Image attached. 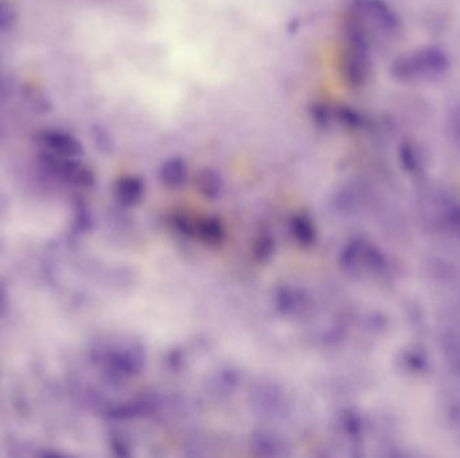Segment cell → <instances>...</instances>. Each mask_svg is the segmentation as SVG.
Returning a JSON list of instances; mask_svg holds the SVG:
<instances>
[{
    "label": "cell",
    "mask_w": 460,
    "mask_h": 458,
    "mask_svg": "<svg viewBox=\"0 0 460 458\" xmlns=\"http://www.w3.org/2000/svg\"><path fill=\"white\" fill-rule=\"evenodd\" d=\"M342 74L353 86L362 85L366 81L369 76V65L366 56H363L362 47L351 46L350 52L342 59Z\"/></svg>",
    "instance_id": "1"
},
{
    "label": "cell",
    "mask_w": 460,
    "mask_h": 458,
    "mask_svg": "<svg viewBox=\"0 0 460 458\" xmlns=\"http://www.w3.org/2000/svg\"><path fill=\"white\" fill-rule=\"evenodd\" d=\"M41 140L43 143L53 151H56L59 155L64 156H80L83 153V145L76 139L66 132H59V131H49L41 135Z\"/></svg>",
    "instance_id": "2"
},
{
    "label": "cell",
    "mask_w": 460,
    "mask_h": 458,
    "mask_svg": "<svg viewBox=\"0 0 460 458\" xmlns=\"http://www.w3.org/2000/svg\"><path fill=\"white\" fill-rule=\"evenodd\" d=\"M160 179L170 188H178L187 179V166L181 157H172L160 168Z\"/></svg>",
    "instance_id": "3"
},
{
    "label": "cell",
    "mask_w": 460,
    "mask_h": 458,
    "mask_svg": "<svg viewBox=\"0 0 460 458\" xmlns=\"http://www.w3.org/2000/svg\"><path fill=\"white\" fill-rule=\"evenodd\" d=\"M196 186L201 194L213 199L217 198L223 191V178L216 169L204 168L196 174Z\"/></svg>",
    "instance_id": "4"
},
{
    "label": "cell",
    "mask_w": 460,
    "mask_h": 458,
    "mask_svg": "<svg viewBox=\"0 0 460 458\" xmlns=\"http://www.w3.org/2000/svg\"><path fill=\"white\" fill-rule=\"evenodd\" d=\"M144 190V184L140 178L136 176H126L117 183L116 194L122 203L124 205H134L139 202Z\"/></svg>",
    "instance_id": "5"
},
{
    "label": "cell",
    "mask_w": 460,
    "mask_h": 458,
    "mask_svg": "<svg viewBox=\"0 0 460 458\" xmlns=\"http://www.w3.org/2000/svg\"><path fill=\"white\" fill-rule=\"evenodd\" d=\"M293 234L300 243L303 245H309L315 239V229L312 222L307 217H296L293 218Z\"/></svg>",
    "instance_id": "6"
},
{
    "label": "cell",
    "mask_w": 460,
    "mask_h": 458,
    "mask_svg": "<svg viewBox=\"0 0 460 458\" xmlns=\"http://www.w3.org/2000/svg\"><path fill=\"white\" fill-rule=\"evenodd\" d=\"M198 234L208 242H221L223 238V226L217 219L206 218L198 224Z\"/></svg>",
    "instance_id": "7"
},
{
    "label": "cell",
    "mask_w": 460,
    "mask_h": 458,
    "mask_svg": "<svg viewBox=\"0 0 460 458\" xmlns=\"http://www.w3.org/2000/svg\"><path fill=\"white\" fill-rule=\"evenodd\" d=\"M18 19L16 8L8 0H0V32L13 28Z\"/></svg>",
    "instance_id": "8"
},
{
    "label": "cell",
    "mask_w": 460,
    "mask_h": 458,
    "mask_svg": "<svg viewBox=\"0 0 460 458\" xmlns=\"http://www.w3.org/2000/svg\"><path fill=\"white\" fill-rule=\"evenodd\" d=\"M273 251V241L271 236H260L254 243V255L260 261H266Z\"/></svg>",
    "instance_id": "9"
},
{
    "label": "cell",
    "mask_w": 460,
    "mask_h": 458,
    "mask_svg": "<svg viewBox=\"0 0 460 458\" xmlns=\"http://www.w3.org/2000/svg\"><path fill=\"white\" fill-rule=\"evenodd\" d=\"M311 117L315 124L324 126V125H329V121H330V111L322 102H317L311 108Z\"/></svg>",
    "instance_id": "10"
}]
</instances>
